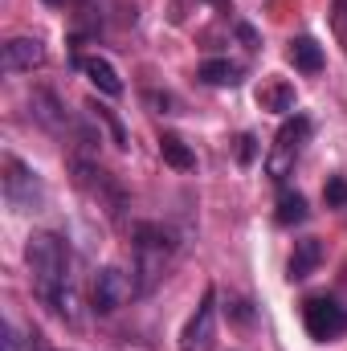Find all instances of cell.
I'll return each instance as SVG.
<instances>
[{
	"mask_svg": "<svg viewBox=\"0 0 347 351\" xmlns=\"http://www.w3.org/2000/svg\"><path fill=\"white\" fill-rule=\"evenodd\" d=\"M25 262L33 274V290L37 298L62 315V319H74V278H70V254H66V241L58 233H33L29 245H25Z\"/></svg>",
	"mask_w": 347,
	"mask_h": 351,
	"instance_id": "obj_1",
	"label": "cell"
},
{
	"mask_svg": "<svg viewBox=\"0 0 347 351\" xmlns=\"http://www.w3.org/2000/svg\"><path fill=\"white\" fill-rule=\"evenodd\" d=\"M172 254H176V241L164 225H135V274H139L135 290L139 294H147L164 278Z\"/></svg>",
	"mask_w": 347,
	"mask_h": 351,
	"instance_id": "obj_2",
	"label": "cell"
},
{
	"mask_svg": "<svg viewBox=\"0 0 347 351\" xmlns=\"http://www.w3.org/2000/svg\"><path fill=\"white\" fill-rule=\"evenodd\" d=\"M307 139H311V119H307V114H294V119L282 123V131H278V139H274V152H270V160H265L270 180H286V172L294 168V160H298V152H302Z\"/></svg>",
	"mask_w": 347,
	"mask_h": 351,
	"instance_id": "obj_3",
	"label": "cell"
},
{
	"mask_svg": "<svg viewBox=\"0 0 347 351\" xmlns=\"http://www.w3.org/2000/svg\"><path fill=\"white\" fill-rule=\"evenodd\" d=\"M4 200L16 208V213H33L41 200H45V188L33 168H25L16 156H4Z\"/></svg>",
	"mask_w": 347,
	"mask_h": 351,
	"instance_id": "obj_4",
	"label": "cell"
},
{
	"mask_svg": "<svg viewBox=\"0 0 347 351\" xmlns=\"http://www.w3.org/2000/svg\"><path fill=\"white\" fill-rule=\"evenodd\" d=\"M302 323H307V335L319 339V343H331L347 331V311L335 298H307L302 306Z\"/></svg>",
	"mask_w": 347,
	"mask_h": 351,
	"instance_id": "obj_5",
	"label": "cell"
},
{
	"mask_svg": "<svg viewBox=\"0 0 347 351\" xmlns=\"http://www.w3.org/2000/svg\"><path fill=\"white\" fill-rule=\"evenodd\" d=\"M131 294H135V282H131L119 265H106V269H98V274H94V290H90L94 315H115Z\"/></svg>",
	"mask_w": 347,
	"mask_h": 351,
	"instance_id": "obj_6",
	"label": "cell"
},
{
	"mask_svg": "<svg viewBox=\"0 0 347 351\" xmlns=\"http://www.w3.org/2000/svg\"><path fill=\"white\" fill-rule=\"evenodd\" d=\"M41 62H45V45H41L37 37H12V41H4V49H0L4 74H25V70H37Z\"/></svg>",
	"mask_w": 347,
	"mask_h": 351,
	"instance_id": "obj_7",
	"label": "cell"
},
{
	"mask_svg": "<svg viewBox=\"0 0 347 351\" xmlns=\"http://www.w3.org/2000/svg\"><path fill=\"white\" fill-rule=\"evenodd\" d=\"M319 262H323V241L319 237H302V241H294V254L286 262V278L302 282V278H311L319 269Z\"/></svg>",
	"mask_w": 347,
	"mask_h": 351,
	"instance_id": "obj_8",
	"label": "cell"
},
{
	"mask_svg": "<svg viewBox=\"0 0 347 351\" xmlns=\"http://www.w3.org/2000/svg\"><path fill=\"white\" fill-rule=\"evenodd\" d=\"M78 66H82V74L90 78V86L102 90L106 98H119V94H123V78H119V70H115L106 58H82Z\"/></svg>",
	"mask_w": 347,
	"mask_h": 351,
	"instance_id": "obj_9",
	"label": "cell"
},
{
	"mask_svg": "<svg viewBox=\"0 0 347 351\" xmlns=\"http://www.w3.org/2000/svg\"><path fill=\"white\" fill-rule=\"evenodd\" d=\"M217 302V294L213 290H204V298H200V306H196V315H192V323H188V331H184V348H204L208 343V335H213V306Z\"/></svg>",
	"mask_w": 347,
	"mask_h": 351,
	"instance_id": "obj_10",
	"label": "cell"
},
{
	"mask_svg": "<svg viewBox=\"0 0 347 351\" xmlns=\"http://www.w3.org/2000/svg\"><path fill=\"white\" fill-rule=\"evenodd\" d=\"M290 66L302 74H319L323 70V45L315 37H294L290 41Z\"/></svg>",
	"mask_w": 347,
	"mask_h": 351,
	"instance_id": "obj_11",
	"label": "cell"
},
{
	"mask_svg": "<svg viewBox=\"0 0 347 351\" xmlns=\"http://www.w3.org/2000/svg\"><path fill=\"white\" fill-rule=\"evenodd\" d=\"M196 78H200L204 86H237V82H241V66H233V62H221V58H213V62H200Z\"/></svg>",
	"mask_w": 347,
	"mask_h": 351,
	"instance_id": "obj_12",
	"label": "cell"
},
{
	"mask_svg": "<svg viewBox=\"0 0 347 351\" xmlns=\"http://www.w3.org/2000/svg\"><path fill=\"white\" fill-rule=\"evenodd\" d=\"M258 106L261 110H274V114L294 110V86H290V82H265V86L258 90Z\"/></svg>",
	"mask_w": 347,
	"mask_h": 351,
	"instance_id": "obj_13",
	"label": "cell"
},
{
	"mask_svg": "<svg viewBox=\"0 0 347 351\" xmlns=\"http://www.w3.org/2000/svg\"><path fill=\"white\" fill-rule=\"evenodd\" d=\"M160 156H164V164L176 168V172H192V168H196L192 147H188L184 139H176V135H164V139H160Z\"/></svg>",
	"mask_w": 347,
	"mask_h": 351,
	"instance_id": "obj_14",
	"label": "cell"
},
{
	"mask_svg": "<svg viewBox=\"0 0 347 351\" xmlns=\"http://www.w3.org/2000/svg\"><path fill=\"white\" fill-rule=\"evenodd\" d=\"M274 217H278V225H286V229H290V225H302V221L311 217V213H307V196H302V192H282Z\"/></svg>",
	"mask_w": 347,
	"mask_h": 351,
	"instance_id": "obj_15",
	"label": "cell"
},
{
	"mask_svg": "<svg viewBox=\"0 0 347 351\" xmlns=\"http://www.w3.org/2000/svg\"><path fill=\"white\" fill-rule=\"evenodd\" d=\"M90 110H94V119H98V123H106V131H110L115 147H127V143H131V139H127V127H123V119H119L110 106H98V102H90Z\"/></svg>",
	"mask_w": 347,
	"mask_h": 351,
	"instance_id": "obj_16",
	"label": "cell"
},
{
	"mask_svg": "<svg viewBox=\"0 0 347 351\" xmlns=\"http://www.w3.org/2000/svg\"><path fill=\"white\" fill-rule=\"evenodd\" d=\"M323 200H327L331 208H344V204H347V180H344V176H331V180H327Z\"/></svg>",
	"mask_w": 347,
	"mask_h": 351,
	"instance_id": "obj_17",
	"label": "cell"
},
{
	"mask_svg": "<svg viewBox=\"0 0 347 351\" xmlns=\"http://www.w3.org/2000/svg\"><path fill=\"white\" fill-rule=\"evenodd\" d=\"M237 160H241V164H254V160H258V139H254V135H241V139H237Z\"/></svg>",
	"mask_w": 347,
	"mask_h": 351,
	"instance_id": "obj_18",
	"label": "cell"
},
{
	"mask_svg": "<svg viewBox=\"0 0 347 351\" xmlns=\"http://www.w3.org/2000/svg\"><path fill=\"white\" fill-rule=\"evenodd\" d=\"M4 351H21V331L12 319H4Z\"/></svg>",
	"mask_w": 347,
	"mask_h": 351,
	"instance_id": "obj_19",
	"label": "cell"
},
{
	"mask_svg": "<svg viewBox=\"0 0 347 351\" xmlns=\"http://www.w3.org/2000/svg\"><path fill=\"white\" fill-rule=\"evenodd\" d=\"M237 33H241V41H246L250 49H258V37H254V29H250V25H237Z\"/></svg>",
	"mask_w": 347,
	"mask_h": 351,
	"instance_id": "obj_20",
	"label": "cell"
},
{
	"mask_svg": "<svg viewBox=\"0 0 347 351\" xmlns=\"http://www.w3.org/2000/svg\"><path fill=\"white\" fill-rule=\"evenodd\" d=\"M335 4H339V12H347V0H335Z\"/></svg>",
	"mask_w": 347,
	"mask_h": 351,
	"instance_id": "obj_21",
	"label": "cell"
}]
</instances>
